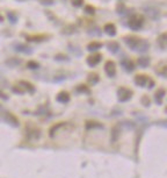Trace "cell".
<instances>
[{
  "label": "cell",
  "instance_id": "8",
  "mask_svg": "<svg viewBox=\"0 0 167 178\" xmlns=\"http://www.w3.org/2000/svg\"><path fill=\"white\" fill-rule=\"evenodd\" d=\"M57 99H58V101H61V102H67L70 99V96H69V93H66L65 91H63L57 96Z\"/></svg>",
  "mask_w": 167,
  "mask_h": 178
},
{
  "label": "cell",
  "instance_id": "12",
  "mask_svg": "<svg viewBox=\"0 0 167 178\" xmlns=\"http://www.w3.org/2000/svg\"><path fill=\"white\" fill-rule=\"evenodd\" d=\"M101 47H102V46H101V43H98V42H94V43L89 44V46H88V49L91 50V51H92V50L94 51V50H96V49H100Z\"/></svg>",
  "mask_w": 167,
  "mask_h": 178
},
{
  "label": "cell",
  "instance_id": "5",
  "mask_svg": "<svg viewBox=\"0 0 167 178\" xmlns=\"http://www.w3.org/2000/svg\"><path fill=\"white\" fill-rule=\"evenodd\" d=\"M150 81H151L150 78H148L146 76H143V75L136 77V84L139 85V86H145V85H148V83Z\"/></svg>",
  "mask_w": 167,
  "mask_h": 178
},
{
  "label": "cell",
  "instance_id": "6",
  "mask_svg": "<svg viewBox=\"0 0 167 178\" xmlns=\"http://www.w3.org/2000/svg\"><path fill=\"white\" fill-rule=\"evenodd\" d=\"M88 64L89 65H96L99 63V62L101 61V55L100 54H94L93 56H91V57H88Z\"/></svg>",
  "mask_w": 167,
  "mask_h": 178
},
{
  "label": "cell",
  "instance_id": "14",
  "mask_svg": "<svg viewBox=\"0 0 167 178\" xmlns=\"http://www.w3.org/2000/svg\"><path fill=\"white\" fill-rule=\"evenodd\" d=\"M111 135H113V140L115 141L117 139V135H118V132H117V128H114L113 129V133H111Z\"/></svg>",
  "mask_w": 167,
  "mask_h": 178
},
{
  "label": "cell",
  "instance_id": "15",
  "mask_svg": "<svg viewBox=\"0 0 167 178\" xmlns=\"http://www.w3.org/2000/svg\"><path fill=\"white\" fill-rule=\"evenodd\" d=\"M164 94H165V92H164V91H159V92H157V94H156V97H157V100H158V99H160V98L163 97Z\"/></svg>",
  "mask_w": 167,
  "mask_h": 178
},
{
  "label": "cell",
  "instance_id": "10",
  "mask_svg": "<svg viewBox=\"0 0 167 178\" xmlns=\"http://www.w3.org/2000/svg\"><path fill=\"white\" fill-rule=\"evenodd\" d=\"M158 41H159V44H160L161 47H167V34L160 35Z\"/></svg>",
  "mask_w": 167,
  "mask_h": 178
},
{
  "label": "cell",
  "instance_id": "3",
  "mask_svg": "<svg viewBox=\"0 0 167 178\" xmlns=\"http://www.w3.org/2000/svg\"><path fill=\"white\" fill-rule=\"evenodd\" d=\"M131 94H132L131 91H129V90H126V89H119V91H118L119 100H122V101H126L128 99H130Z\"/></svg>",
  "mask_w": 167,
  "mask_h": 178
},
{
  "label": "cell",
  "instance_id": "1",
  "mask_svg": "<svg viewBox=\"0 0 167 178\" xmlns=\"http://www.w3.org/2000/svg\"><path fill=\"white\" fill-rule=\"evenodd\" d=\"M125 41H126V44H128L131 49L137 50V51H139V52H145L146 50L149 49L148 43H145L144 41L137 39V37H132V36L126 37Z\"/></svg>",
  "mask_w": 167,
  "mask_h": 178
},
{
  "label": "cell",
  "instance_id": "4",
  "mask_svg": "<svg viewBox=\"0 0 167 178\" xmlns=\"http://www.w3.org/2000/svg\"><path fill=\"white\" fill-rule=\"evenodd\" d=\"M104 71L107 72V75L108 76H114L115 75V64L113 63V62H107L106 65H104Z\"/></svg>",
  "mask_w": 167,
  "mask_h": 178
},
{
  "label": "cell",
  "instance_id": "16",
  "mask_svg": "<svg viewBox=\"0 0 167 178\" xmlns=\"http://www.w3.org/2000/svg\"><path fill=\"white\" fill-rule=\"evenodd\" d=\"M109 49H110V50H117V49H118V46H117L115 42H114V43H111V46H109Z\"/></svg>",
  "mask_w": 167,
  "mask_h": 178
},
{
  "label": "cell",
  "instance_id": "13",
  "mask_svg": "<svg viewBox=\"0 0 167 178\" xmlns=\"http://www.w3.org/2000/svg\"><path fill=\"white\" fill-rule=\"evenodd\" d=\"M149 63H150V62H149V59L148 58H141L139 59V65H141V66H148L149 65Z\"/></svg>",
  "mask_w": 167,
  "mask_h": 178
},
{
  "label": "cell",
  "instance_id": "17",
  "mask_svg": "<svg viewBox=\"0 0 167 178\" xmlns=\"http://www.w3.org/2000/svg\"><path fill=\"white\" fill-rule=\"evenodd\" d=\"M72 2H73L76 6H80V5L83 4V0H72Z\"/></svg>",
  "mask_w": 167,
  "mask_h": 178
},
{
  "label": "cell",
  "instance_id": "2",
  "mask_svg": "<svg viewBox=\"0 0 167 178\" xmlns=\"http://www.w3.org/2000/svg\"><path fill=\"white\" fill-rule=\"evenodd\" d=\"M142 24H143V17L139 15H132L130 17V20H129V26H130V28L135 29V30L141 28Z\"/></svg>",
  "mask_w": 167,
  "mask_h": 178
},
{
  "label": "cell",
  "instance_id": "11",
  "mask_svg": "<svg viewBox=\"0 0 167 178\" xmlns=\"http://www.w3.org/2000/svg\"><path fill=\"white\" fill-rule=\"evenodd\" d=\"M123 66L125 67L128 71H132V70L135 69V65H133V63L132 62H130V61H128V62H123Z\"/></svg>",
  "mask_w": 167,
  "mask_h": 178
},
{
  "label": "cell",
  "instance_id": "9",
  "mask_svg": "<svg viewBox=\"0 0 167 178\" xmlns=\"http://www.w3.org/2000/svg\"><path fill=\"white\" fill-rule=\"evenodd\" d=\"M104 32L106 33H108L109 35H115V33H116V29H115V27H114V24H107L106 27H104Z\"/></svg>",
  "mask_w": 167,
  "mask_h": 178
},
{
  "label": "cell",
  "instance_id": "7",
  "mask_svg": "<svg viewBox=\"0 0 167 178\" xmlns=\"http://www.w3.org/2000/svg\"><path fill=\"white\" fill-rule=\"evenodd\" d=\"M5 116H6V120L9 125H12V126H17V125H19V121H17V119L14 115L7 113V114H5Z\"/></svg>",
  "mask_w": 167,
  "mask_h": 178
}]
</instances>
